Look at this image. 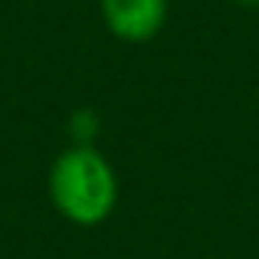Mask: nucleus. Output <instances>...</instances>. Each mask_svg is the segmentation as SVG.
<instances>
[{
	"mask_svg": "<svg viewBox=\"0 0 259 259\" xmlns=\"http://www.w3.org/2000/svg\"><path fill=\"white\" fill-rule=\"evenodd\" d=\"M50 200L59 217L76 227H99L112 217L118 203V177L105 154L92 145H72L53 161L50 177Z\"/></svg>",
	"mask_w": 259,
	"mask_h": 259,
	"instance_id": "obj_1",
	"label": "nucleus"
},
{
	"mask_svg": "<svg viewBox=\"0 0 259 259\" xmlns=\"http://www.w3.org/2000/svg\"><path fill=\"white\" fill-rule=\"evenodd\" d=\"M102 23L121 43H148L164 30L167 0H102Z\"/></svg>",
	"mask_w": 259,
	"mask_h": 259,
	"instance_id": "obj_2",
	"label": "nucleus"
},
{
	"mask_svg": "<svg viewBox=\"0 0 259 259\" xmlns=\"http://www.w3.org/2000/svg\"><path fill=\"white\" fill-rule=\"evenodd\" d=\"M233 4H243V7H259V0H233Z\"/></svg>",
	"mask_w": 259,
	"mask_h": 259,
	"instance_id": "obj_3",
	"label": "nucleus"
}]
</instances>
